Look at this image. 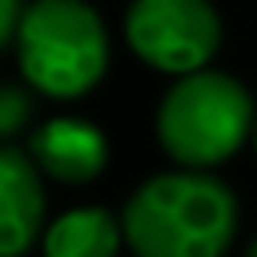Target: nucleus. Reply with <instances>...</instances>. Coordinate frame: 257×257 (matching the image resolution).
I'll return each mask as SVG.
<instances>
[{
	"mask_svg": "<svg viewBox=\"0 0 257 257\" xmlns=\"http://www.w3.org/2000/svg\"><path fill=\"white\" fill-rule=\"evenodd\" d=\"M253 128V100L245 84L225 72H185L157 108V137L165 153L189 169H213L229 161Z\"/></svg>",
	"mask_w": 257,
	"mask_h": 257,
	"instance_id": "obj_3",
	"label": "nucleus"
},
{
	"mask_svg": "<svg viewBox=\"0 0 257 257\" xmlns=\"http://www.w3.org/2000/svg\"><path fill=\"white\" fill-rule=\"evenodd\" d=\"M32 116V100L24 96L20 84H4V96H0V133L12 141Z\"/></svg>",
	"mask_w": 257,
	"mask_h": 257,
	"instance_id": "obj_8",
	"label": "nucleus"
},
{
	"mask_svg": "<svg viewBox=\"0 0 257 257\" xmlns=\"http://www.w3.org/2000/svg\"><path fill=\"white\" fill-rule=\"evenodd\" d=\"M245 257H257V241H253V245H249V253H245Z\"/></svg>",
	"mask_w": 257,
	"mask_h": 257,
	"instance_id": "obj_10",
	"label": "nucleus"
},
{
	"mask_svg": "<svg viewBox=\"0 0 257 257\" xmlns=\"http://www.w3.org/2000/svg\"><path fill=\"white\" fill-rule=\"evenodd\" d=\"M124 225L100 205L72 209L44 233V257H116Z\"/></svg>",
	"mask_w": 257,
	"mask_h": 257,
	"instance_id": "obj_7",
	"label": "nucleus"
},
{
	"mask_svg": "<svg viewBox=\"0 0 257 257\" xmlns=\"http://www.w3.org/2000/svg\"><path fill=\"white\" fill-rule=\"evenodd\" d=\"M20 20H24V12H20V0H4V8H0V40H4V44H12V40H16V28H20Z\"/></svg>",
	"mask_w": 257,
	"mask_h": 257,
	"instance_id": "obj_9",
	"label": "nucleus"
},
{
	"mask_svg": "<svg viewBox=\"0 0 257 257\" xmlns=\"http://www.w3.org/2000/svg\"><path fill=\"white\" fill-rule=\"evenodd\" d=\"M28 153L32 161L56 177V181H68V185H84L92 181L104 161H108V145H104V133L88 120H72V116H56V120H44L32 141H28Z\"/></svg>",
	"mask_w": 257,
	"mask_h": 257,
	"instance_id": "obj_5",
	"label": "nucleus"
},
{
	"mask_svg": "<svg viewBox=\"0 0 257 257\" xmlns=\"http://www.w3.org/2000/svg\"><path fill=\"white\" fill-rule=\"evenodd\" d=\"M44 217V193L36 177L32 153H20L16 145H4L0 153V253L20 257L36 241Z\"/></svg>",
	"mask_w": 257,
	"mask_h": 257,
	"instance_id": "obj_6",
	"label": "nucleus"
},
{
	"mask_svg": "<svg viewBox=\"0 0 257 257\" xmlns=\"http://www.w3.org/2000/svg\"><path fill=\"white\" fill-rule=\"evenodd\" d=\"M124 36L145 64L185 76L213 60L221 20L209 0H133Z\"/></svg>",
	"mask_w": 257,
	"mask_h": 257,
	"instance_id": "obj_4",
	"label": "nucleus"
},
{
	"mask_svg": "<svg viewBox=\"0 0 257 257\" xmlns=\"http://www.w3.org/2000/svg\"><path fill=\"white\" fill-rule=\"evenodd\" d=\"M253 141H257V128H253Z\"/></svg>",
	"mask_w": 257,
	"mask_h": 257,
	"instance_id": "obj_11",
	"label": "nucleus"
},
{
	"mask_svg": "<svg viewBox=\"0 0 257 257\" xmlns=\"http://www.w3.org/2000/svg\"><path fill=\"white\" fill-rule=\"evenodd\" d=\"M12 48L24 80L56 100L84 96L108 64L104 24L84 0H32Z\"/></svg>",
	"mask_w": 257,
	"mask_h": 257,
	"instance_id": "obj_2",
	"label": "nucleus"
},
{
	"mask_svg": "<svg viewBox=\"0 0 257 257\" xmlns=\"http://www.w3.org/2000/svg\"><path fill=\"white\" fill-rule=\"evenodd\" d=\"M137 257H221L237 229L233 193L209 173H157L124 205Z\"/></svg>",
	"mask_w": 257,
	"mask_h": 257,
	"instance_id": "obj_1",
	"label": "nucleus"
}]
</instances>
